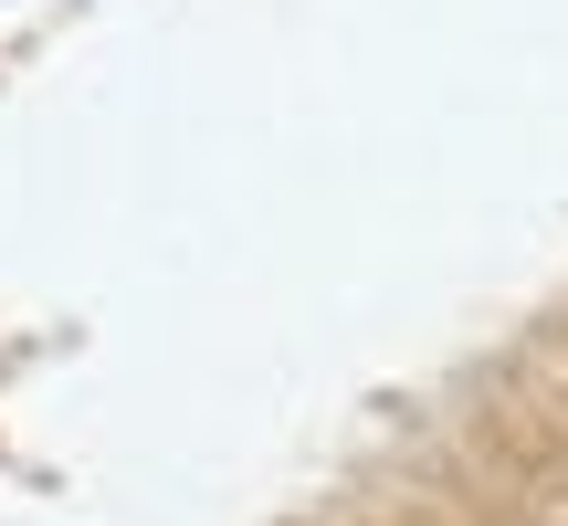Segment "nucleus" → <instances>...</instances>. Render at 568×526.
<instances>
[]
</instances>
